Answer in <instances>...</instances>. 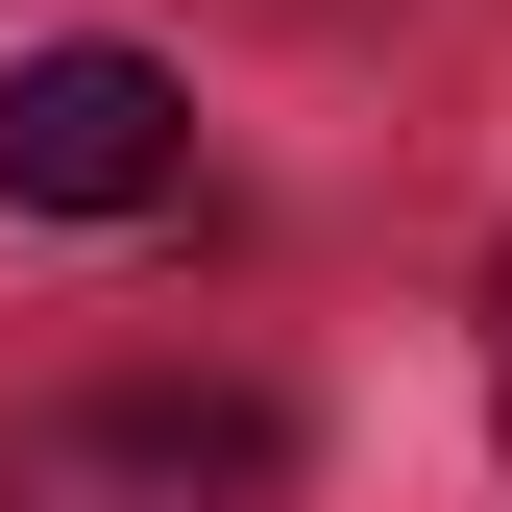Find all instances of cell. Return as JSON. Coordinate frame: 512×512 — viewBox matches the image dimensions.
<instances>
[{
    "mask_svg": "<svg viewBox=\"0 0 512 512\" xmlns=\"http://www.w3.org/2000/svg\"><path fill=\"white\" fill-rule=\"evenodd\" d=\"M171 171H196V98H171L147 49H25V74H0V196L25 220H147Z\"/></svg>",
    "mask_w": 512,
    "mask_h": 512,
    "instance_id": "6da1fadb",
    "label": "cell"
},
{
    "mask_svg": "<svg viewBox=\"0 0 512 512\" xmlns=\"http://www.w3.org/2000/svg\"><path fill=\"white\" fill-rule=\"evenodd\" d=\"M269 488H293L269 391H98L25 439V512H269Z\"/></svg>",
    "mask_w": 512,
    "mask_h": 512,
    "instance_id": "7a4b0ae2",
    "label": "cell"
},
{
    "mask_svg": "<svg viewBox=\"0 0 512 512\" xmlns=\"http://www.w3.org/2000/svg\"><path fill=\"white\" fill-rule=\"evenodd\" d=\"M488 439H512V269H488Z\"/></svg>",
    "mask_w": 512,
    "mask_h": 512,
    "instance_id": "3957f363",
    "label": "cell"
}]
</instances>
